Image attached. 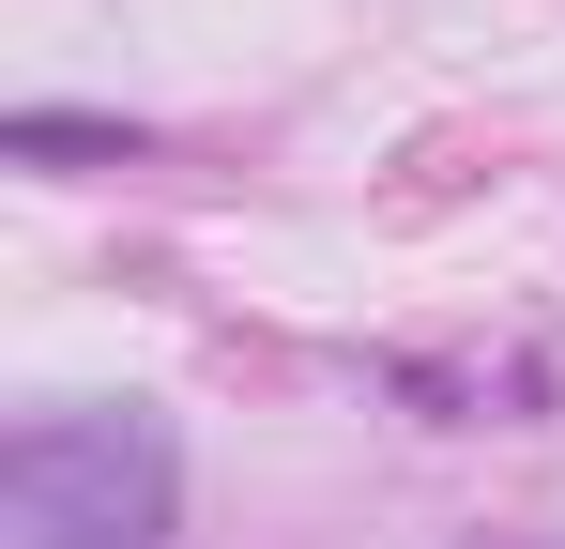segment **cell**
I'll return each mask as SVG.
<instances>
[{
	"label": "cell",
	"mask_w": 565,
	"mask_h": 549,
	"mask_svg": "<svg viewBox=\"0 0 565 549\" xmlns=\"http://www.w3.org/2000/svg\"><path fill=\"white\" fill-rule=\"evenodd\" d=\"M169 535V443L138 412H31L0 443V549H153Z\"/></svg>",
	"instance_id": "1"
}]
</instances>
